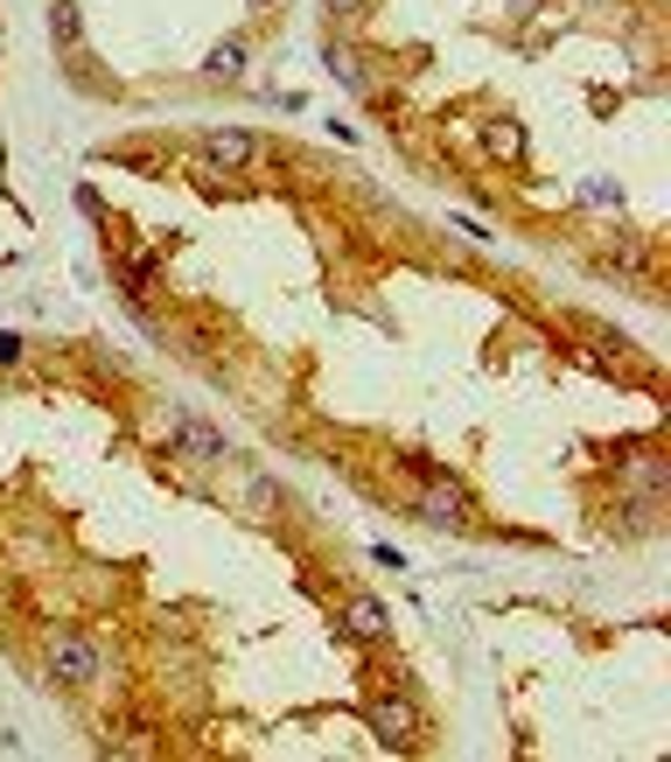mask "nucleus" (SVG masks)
<instances>
[{"label":"nucleus","mask_w":671,"mask_h":762,"mask_svg":"<svg viewBox=\"0 0 671 762\" xmlns=\"http://www.w3.org/2000/svg\"><path fill=\"white\" fill-rule=\"evenodd\" d=\"M623 483L637 490V504H664V462H658V455H629Z\"/></svg>","instance_id":"7"},{"label":"nucleus","mask_w":671,"mask_h":762,"mask_svg":"<svg viewBox=\"0 0 671 762\" xmlns=\"http://www.w3.org/2000/svg\"><path fill=\"white\" fill-rule=\"evenodd\" d=\"M203 78H210V85H238V78H245V43H238V35L203 49Z\"/></svg>","instance_id":"8"},{"label":"nucleus","mask_w":671,"mask_h":762,"mask_svg":"<svg viewBox=\"0 0 671 762\" xmlns=\"http://www.w3.org/2000/svg\"><path fill=\"white\" fill-rule=\"evenodd\" d=\"M49 35H56V49L85 56V8H78V0H56V8H49Z\"/></svg>","instance_id":"9"},{"label":"nucleus","mask_w":671,"mask_h":762,"mask_svg":"<svg viewBox=\"0 0 671 762\" xmlns=\"http://www.w3.org/2000/svg\"><path fill=\"white\" fill-rule=\"evenodd\" d=\"M43 672L56 685H70V693H91V685H105V643L85 637V630H49L43 637Z\"/></svg>","instance_id":"1"},{"label":"nucleus","mask_w":671,"mask_h":762,"mask_svg":"<svg viewBox=\"0 0 671 762\" xmlns=\"http://www.w3.org/2000/svg\"><path fill=\"white\" fill-rule=\"evenodd\" d=\"M161 441H176L189 462H203V469H224V462H232V441H224V434L210 427V421H197V413H176Z\"/></svg>","instance_id":"4"},{"label":"nucleus","mask_w":671,"mask_h":762,"mask_svg":"<svg viewBox=\"0 0 671 762\" xmlns=\"http://www.w3.org/2000/svg\"><path fill=\"white\" fill-rule=\"evenodd\" d=\"M253 8H259V14H266V8H273V0H253Z\"/></svg>","instance_id":"15"},{"label":"nucleus","mask_w":671,"mask_h":762,"mask_svg":"<svg viewBox=\"0 0 671 762\" xmlns=\"http://www.w3.org/2000/svg\"><path fill=\"white\" fill-rule=\"evenodd\" d=\"M329 14H364V0H329Z\"/></svg>","instance_id":"14"},{"label":"nucleus","mask_w":671,"mask_h":762,"mask_svg":"<svg viewBox=\"0 0 671 762\" xmlns=\"http://www.w3.org/2000/svg\"><path fill=\"white\" fill-rule=\"evenodd\" d=\"M329 70H336V85L364 91V70H357V56H350V49H329Z\"/></svg>","instance_id":"12"},{"label":"nucleus","mask_w":671,"mask_h":762,"mask_svg":"<svg viewBox=\"0 0 671 762\" xmlns=\"http://www.w3.org/2000/svg\"><path fill=\"white\" fill-rule=\"evenodd\" d=\"M245 504H253V518H273V504H280L273 475H245Z\"/></svg>","instance_id":"11"},{"label":"nucleus","mask_w":671,"mask_h":762,"mask_svg":"<svg viewBox=\"0 0 671 762\" xmlns=\"http://www.w3.org/2000/svg\"><path fill=\"white\" fill-rule=\"evenodd\" d=\"M22 357H29V343L14 336V329H0V371H14V365H22Z\"/></svg>","instance_id":"13"},{"label":"nucleus","mask_w":671,"mask_h":762,"mask_svg":"<svg viewBox=\"0 0 671 762\" xmlns=\"http://www.w3.org/2000/svg\"><path fill=\"white\" fill-rule=\"evenodd\" d=\"M469 490L462 483H448V475H427V483L413 490V518L420 525H434V531H462L469 525Z\"/></svg>","instance_id":"3"},{"label":"nucleus","mask_w":671,"mask_h":762,"mask_svg":"<svg viewBox=\"0 0 671 762\" xmlns=\"http://www.w3.org/2000/svg\"><path fill=\"white\" fill-rule=\"evenodd\" d=\"M483 147H490V155H496V161H517V155H525V133H517L511 120H496V126L483 133Z\"/></svg>","instance_id":"10"},{"label":"nucleus","mask_w":671,"mask_h":762,"mask_svg":"<svg viewBox=\"0 0 671 762\" xmlns=\"http://www.w3.org/2000/svg\"><path fill=\"white\" fill-rule=\"evenodd\" d=\"M420 728H427V714H420V699L406 693V685H392V693L371 699V735L385 741V749H413Z\"/></svg>","instance_id":"2"},{"label":"nucleus","mask_w":671,"mask_h":762,"mask_svg":"<svg viewBox=\"0 0 671 762\" xmlns=\"http://www.w3.org/2000/svg\"><path fill=\"white\" fill-rule=\"evenodd\" d=\"M343 630H350L357 643H378L392 630V616H385V602H371V595H350L343 602Z\"/></svg>","instance_id":"6"},{"label":"nucleus","mask_w":671,"mask_h":762,"mask_svg":"<svg viewBox=\"0 0 671 762\" xmlns=\"http://www.w3.org/2000/svg\"><path fill=\"white\" fill-rule=\"evenodd\" d=\"M197 155L210 161V168H245V161H259V141L245 126H210L203 141H197Z\"/></svg>","instance_id":"5"}]
</instances>
